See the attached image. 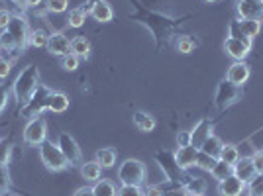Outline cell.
I'll return each mask as SVG.
<instances>
[{"mask_svg":"<svg viewBox=\"0 0 263 196\" xmlns=\"http://www.w3.org/2000/svg\"><path fill=\"white\" fill-rule=\"evenodd\" d=\"M95 196H116V186L108 179H99L92 186Z\"/></svg>","mask_w":263,"mask_h":196,"instance_id":"cell-25","label":"cell"},{"mask_svg":"<svg viewBox=\"0 0 263 196\" xmlns=\"http://www.w3.org/2000/svg\"><path fill=\"white\" fill-rule=\"evenodd\" d=\"M8 188V173L4 169V165L0 163V192H4Z\"/></svg>","mask_w":263,"mask_h":196,"instance_id":"cell-43","label":"cell"},{"mask_svg":"<svg viewBox=\"0 0 263 196\" xmlns=\"http://www.w3.org/2000/svg\"><path fill=\"white\" fill-rule=\"evenodd\" d=\"M238 98H240V87H236V85H232L230 81H222L218 87V92H216V106L220 110L228 108L232 106L234 102H238Z\"/></svg>","mask_w":263,"mask_h":196,"instance_id":"cell-10","label":"cell"},{"mask_svg":"<svg viewBox=\"0 0 263 196\" xmlns=\"http://www.w3.org/2000/svg\"><path fill=\"white\" fill-rule=\"evenodd\" d=\"M118 181L122 185L142 186L145 181V165L138 159H126L118 169Z\"/></svg>","mask_w":263,"mask_h":196,"instance_id":"cell-5","label":"cell"},{"mask_svg":"<svg viewBox=\"0 0 263 196\" xmlns=\"http://www.w3.org/2000/svg\"><path fill=\"white\" fill-rule=\"evenodd\" d=\"M163 196H191L186 192L185 186H173V188H169V190H163Z\"/></svg>","mask_w":263,"mask_h":196,"instance_id":"cell-40","label":"cell"},{"mask_svg":"<svg viewBox=\"0 0 263 196\" xmlns=\"http://www.w3.org/2000/svg\"><path fill=\"white\" fill-rule=\"evenodd\" d=\"M134 126L140 131H154L155 130V118L147 112H136L134 114Z\"/></svg>","mask_w":263,"mask_h":196,"instance_id":"cell-22","label":"cell"},{"mask_svg":"<svg viewBox=\"0 0 263 196\" xmlns=\"http://www.w3.org/2000/svg\"><path fill=\"white\" fill-rule=\"evenodd\" d=\"M222 145L224 143L220 142L216 135H210L206 142L202 143V147H200V151H204L206 155H210V157H214V159H218L220 151H222Z\"/></svg>","mask_w":263,"mask_h":196,"instance_id":"cell-27","label":"cell"},{"mask_svg":"<svg viewBox=\"0 0 263 196\" xmlns=\"http://www.w3.org/2000/svg\"><path fill=\"white\" fill-rule=\"evenodd\" d=\"M6 196H16V194H6Z\"/></svg>","mask_w":263,"mask_h":196,"instance_id":"cell-51","label":"cell"},{"mask_svg":"<svg viewBox=\"0 0 263 196\" xmlns=\"http://www.w3.org/2000/svg\"><path fill=\"white\" fill-rule=\"evenodd\" d=\"M0 196H2V194H0Z\"/></svg>","mask_w":263,"mask_h":196,"instance_id":"cell-54","label":"cell"},{"mask_svg":"<svg viewBox=\"0 0 263 196\" xmlns=\"http://www.w3.org/2000/svg\"><path fill=\"white\" fill-rule=\"evenodd\" d=\"M95 161L102 167V169H112L114 165H116V151L112 149V147H102L97 151L95 155Z\"/></svg>","mask_w":263,"mask_h":196,"instance_id":"cell-21","label":"cell"},{"mask_svg":"<svg viewBox=\"0 0 263 196\" xmlns=\"http://www.w3.org/2000/svg\"><path fill=\"white\" fill-rule=\"evenodd\" d=\"M90 16L97 20V22H110L114 18V10L106 0H95L90 4Z\"/></svg>","mask_w":263,"mask_h":196,"instance_id":"cell-17","label":"cell"},{"mask_svg":"<svg viewBox=\"0 0 263 196\" xmlns=\"http://www.w3.org/2000/svg\"><path fill=\"white\" fill-rule=\"evenodd\" d=\"M12 14L8 10H0V30H6V26H8V22H10Z\"/></svg>","mask_w":263,"mask_h":196,"instance_id":"cell-45","label":"cell"},{"mask_svg":"<svg viewBox=\"0 0 263 196\" xmlns=\"http://www.w3.org/2000/svg\"><path fill=\"white\" fill-rule=\"evenodd\" d=\"M73 196H95V192H92V186H85V188H79Z\"/></svg>","mask_w":263,"mask_h":196,"instance_id":"cell-47","label":"cell"},{"mask_svg":"<svg viewBox=\"0 0 263 196\" xmlns=\"http://www.w3.org/2000/svg\"><path fill=\"white\" fill-rule=\"evenodd\" d=\"M157 163L161 165V169H165V173L169 174L171 181L177 179L175 177L177 171H183V169H179V165L175 163V157L169 155V153H157Z\"/></svg>","mask_w":263,"mask_h":196,"instance_id":"cell-20","label":"cell"},{"mask_svg":"<svg viewBox=\"0 0 263 196\" xmlns=\"http://www.w3.org/2000/svg\"><path fill=\"white\" fill-rule=\"evenodd\" d=\"M14 2H16V6H26V4H24V0H14Z\"/></svg>","mask_w":263,"mask_h":196,"instance_id":"cell-49","label":"cell"},{"mask_svg":"<svg viewBox=\"0 0 263 196\" xmlns=\"http://www.w3.org/2000/svg\"><path fill=\"white\" fill-rule=\"evenodd\" d=\"M37 85H40V71H37V67L30 63L18 73L16 81H14V94L18 98V102L24 104L35 92Z\"/></svg>","mask_w":263,"mask_h":196,"instance_id":"cell-1","label":"cell"},{"mask_svg":"<svg viewBox=\"0 0 263 196\" xmlns=\"http://www.w3.org/2000/svg\"><path fill=\"white\" fill-rule=\"evenodd\" d=\"M81 174H83V179L88 181V183H97L100 177H102V167H100L97 161H88L81 167Z\"/></svg>","mask_w":263,"mask_h":196,"instance_id":"cell-24","label":"cell"},{"mask_svg":"<svg viewBox=\"0 0 263 196\" xmlns=\"http://www.w3.org/2000/svg\"><path fill=\"white\" fill-rule=\"evenodd\" d=\"M40 159L49 171H65L69 167L65 155L61 153L59 145L53 142H44L40 145Z\"/></svg>","mask_w":263,"mask_h":196,"instance_id":"cell-4","label":"cell"},{"mask_svg":"<svg viewBox=\"0 0 263 196\" xmlns=\"http://www.w3.org/2000/svg\"><path fill=\"white\" fill-rule=\"evenodd\" d=\"M47 42H49V35L44 30H33L30 35V44L33 47H47Z\"/></svg>","mask_w":263,"mask_h":196,"instance_id":"cell-33","label":"cell"},{"mask_svg":"<svg viewBox=\"0 0 263 196\" xmlns=\"http://www.w3.org/2000/svg\"><path fill=\"white\" fill-rule=\"evenodd\" d=\"M71 53H75L79 59H87L88 55H90V42H88L87 37H83V35H77V37H73L71 40Z\"/></svg>","mask_w":263,"mask_h":196,"instance_id":"cell-23","label":"cell"},{"mask_svg":"<svg viewBox=\"0 0 263 196\" xmlns=\"http://www.w3.org/2000/svg\"><path fill=\"white\" fill-rule=\"evenodd\" d=\"M79 61H81V59H79L75 53H67L61 57V67H63L65 71H75L79 67Z\"/></svg>","mask_w":263,"mask_h":196,"instance_id":"cell-37","label":"cell"},{"mask_svg":"<svg viewBox=\"0 0 263 196\" xmlns=\"http://www.w3.org/2000/svg\"><path fill=\"white\" fill-rule=\"evenodd\" d=\"M6 32H10V35L14 37V42L18 45V51L30 44L32 30H30V26H28V20H26L24 16H20V14H12L10 22L6 26Z\"/></svg>","mask_w":263,"mask_h":196,"instance_id":"cell-6","label":"cell"},{"mask_svg":"<svg viewBox=\"0 0 263 196\" xmlns=\"http://www.w3.org/2000/svg\"><path fill=\"white\" fill-rule=\"evenodd\" d=\"M51 92H53V90L47 88L45 85H37L35 92L24 102V106H22L24 118H30V120H32V118H37L44 110H47V100L51 96Z\"/></svg>","mask_w":263,"mask_h":196,"instance_id":"cell-2","label":"cell"},{"mask_svg":"<svg viewBox=\"0 0 263 196\" xmlns=\"http://www.w3.org/2000/svg\"><path fill=\"white\" fill-rule=\"evenodd\" d=\"M250 194L252 196H263V173H257L252 181L248 183Z\"/></svg>","mask_w":263,"mask_h":196,"instance_id":"cell-32","label":"cell"},{"mask_svg":"<svg viewBox=\"0 0 263 196\" xmlns=\"http://www.w3.org/2000/svg\"><path fill=\"white\" fill-rule=\"evenodd\" d=\"M0 51H2V49H0Z\"/></svg>","mask_w":263,"mask_h":196,"instance_id":"cell-53","label":"cell"},{"mask_svg":"<svg viewBox=\"0 0 263 196\" xmlns=\"http://www.w3.org/2000/svg\"><path fill=\"white\" fill-rule=\"evenodd\" d=\"M47 51L51 55H57V57H63V55L71 53V42L65 33L61 32H53L49 35V42H47Z\"/></svg>","mask_w":263,"mask_h":196,"instance_id":"cell-11","label":"cell"},{"mask_svg":"<svg viewBox=\"0 0 263 196\" xmlns=\"http://www.w3.org/2000/svg\"><path fill=\"white\" fill-rule=\"evenodd\" d=\"M234 24H236L238 32L241 35H246V37H250V40L257 37L259 32H261V22H255V20H238V22Z\"/></svg>","mask_w":263,"mask_h":196,"instance_id":"cell-19","label":"cell"},{"mask_svg":"<svg viewBox=\"0 0 263 196\" xmlns=\"http://www.w3.org/2000/svg\"><path fill=\"white\" fill-rule=\"evenodd\" d=\"M218 159L234 167V165L238 163V159H240V149L236 145H222V151H220Z\"/></svg>","mask_w":263,"mask_h":196,"instance_id":"cell-26","label":"cell"},{"mask_svg":"<svg viewBox=\"0 0 263 196\" xmlns=\"http://www.w3.org/2000/svg\"><path fill=\"white\" fill-rule=\"evenodd\" d=\"M195 49V42H193V37H189V35H181L179 40H177V51L179 53H191Z\"/></svg>","mask_w":263,"mask_h":196,"instance_id":"cell-35","label":"cell"},{"mask_svg":"<svg viewBox=\"0 0 263 196\" xmlns=\"http://www.w3.org/2000/svg\"><path fill=\"white\" fill-rule=\"evenodd\" d=\"M57 145L61 153L65 155L67 163L69 165H79V161L83 159V153H81V147L77 145L75 138L69 135V133H59V140H57Z\"/></svg>","mask_w":263,"mask_h":196,"instance_id":"cell-8","label":"cell"},{"mask_svg":"<svg viewBox=\"0 0 263 196\" xmlns=\"http://www.w3.org/2000/svg\"><path fill=\"white\" fill-rule=\"evenodd\" d=\"M250 67L246 65L243 61H236L234 65H230L228 69V73H226V81H230L232 85H236V87H243L246 83H248V79H250Z\"/></svg>","mask_w":263,"mask_h":196,"instance_id":"cell-13","label":"cell"},{"mask_svg":"<svg viewBox=\"0 0 263 196\" xmlns=\"http://www.w3.org/2000/svg\"><path fill=\"white\" fill-rule=\"evenodd\" d=\"M143 196H163V186L149 185L143 188Z\"/></svg>","mask_w":263,"mask_h":196,"instance_id":"cell-39","label":"cell"},{"mask_svg":"<svg viewBox=\"0 0 263 196\" xmlns=\"http://www.w3.org/2000/svg\"><path fill=\"white\" fill-rule=\"evenodd\" d=\"M6 104H8V88L4 87V85H0V114L4 112Z\"/></svg>","mask_w":263,"mask_h":196,"instance_id":"cell-42","label":"cell"},{"mask_svg":"<svg viewBox=\"0 0 263 196\" xmlns=\"http://www.w3.org/2000/svg\"><path fill=\"white\" fill-rule=\"evenodd\" d=\"M10 67H12L10 59H2V57H0V79H6V76H8Z\"/></svg>","mask_w":263,"mask_h":196,"instance_id":"cell-41","label":"cell"},{"mask_svg":"<svg viewBox=\"0 0 263 196\" xmlns=\"http://www.w3.org/2000/svg\"><path fill=\"white\" fill-rule=\"evenodd\" d=\"M0 49L2 51H18V45L14 42V37L6 30H2V33H0Z\"/></svg>","mask_w":263,"mask_h":196,"instance_id":"cell-31","label":"cell"},{"mask_svg":"<svg viewBox=\"0 0 263 196\" xmlns=\"http://www.w3.org/2000/svg\"><path fill=\"white\" fill-rule=\"evenodd\" d=\"M186 188V192L191 196H195V194H202L204 190H206V185H204V181H200V179H195V181H189L185 185Z\"/></svg>","mask_w":263,"mask_h":196,"instance_id":"cell-36","label":"cell"},{"mask_svg":"<svg viewBox=\"0 0 263 196\" xmlns=\"http://www.w3.org/2000/svg\"><path fill=\"white\" fill-rule=\"evenodd\" d=\"M44 4L49 12H53V14H61V12L67 10L69 0H44Z\"/></svg>","mask_w":263,"mask_h":196,"instance_id":"cell-34","label":"cell"},{"mask_svg":"<svg viewBox=\"0 0 263 196\" xmlns=\"http://www.w3.org/2000/svg\"><path fill=\"white\" fill-rule=\"evenodd\" d=\"M87 20V10H83V8H73V10L69 12V26L71 28H81L83 24Z\"/></svg>","mask_w":263,"mask_h":196,"instance_id":"cell-29","label":"cell"},{"mask_svg":"<svg viewBox=\"0 0 263 196\" xmlns=\"http://www.w3.org/2000/svg\"><path fill=\"white\" fill-rule=\"evenodd\" d=\"M238 28H236V24H232L230 26V37L226 40V44H224V49H226V53L230 55L232 59H236V61H243L248 53H250V49H252V40L250 37H246V35H241L240 32H236Z\"/></svg>","mask_w":263,"mask_h":196,"instance_id":"cell-3","label":"cell"},{"mask_svg":"<svg viewBox=\"0 0 263 196\" xmlns=\"http://www.w3.org/2000/svg\"><path fill=\"white\" fill-rule=\"evenodd\" d=\"M195 196H204V194H195Z\"/></svg>","mask_w":263,"mask_h":196,"instance_id":"cell-52","label":"cell"},{"mask_svg":"<svg viewBox=\"0 0 263 196\" xmlns=\"http://www.w3.org/2000/svg\"><path fill=\"white\" fill-rule=\"evenodd\" d=\"M216 161H218V159H214V157H210V155H206L204 151H200V149H198V157H197V167H198V169L209 171V173H210V171L214 169Z\"/></svg>","mask_w":263,"mask_h":196,"instance_id":"cell-30","label":"cell"},{"mask_svg":"<svg viewBox=\"0 0 263 196\" xmlns=\"http://www.w3.org/2000/svg\"><path fill=\"white\" fill-rule=\"evenodd\" d=\"M189 133H191V145L200 149L202 143L212 135V124H210L209 120H200L197 126H195V130L189 131Z\"/></svg>","mask_w":263,"mask_h":196,"instance_id":"cell-15","label":"cell"},{"mask_svg":"<svg viewBox=\"0 0 263 196\" xmlns=\"http://www.w3.org/2000/svg\"><path fill=\"white\" fill-rule=\"evenodd\" d=\"M177 142H179V147H181V145H191V133H189V131H183V133H179Z\"/></svg>","mask_w":263,"mask_h":196,"instance_id":"cell-46","label":"cell"},{"mask_svg":"<svg viewBox=\"0 0 263 196\" xmlns=\"http://www.w3.org/2000/svg\"><path fill=\"white\" fill-rule=\"evenodd\" d=\"M253 161V167H255V173H263V151L255 153L252 157Z\"/></svg>","mask_w":263,"mask_h":196,"instance_id":"cell-44","label":"cell"},{"mask_svg":"<svg viewBox=\"0 0 263 196\" xmlns=\"http://www.w3.org/2000/svg\"><path fill=\"white\" fill-rule=\"evenodd\" d=\"M243 190H246V183L241 179H238L236 174H230V177L218 181L220 196H241Z\"/></svg>","mask_w":263,"mask_h":196,"instance_id":"cell-12","label":"cell"},{"mask_svg":"<svg viewBox=\"0 0 263 196\" xmlns=\"http://www.w3.org/2000/svg\"><path fill=\"white\" fill-rule=\"evenodd\" d=\"M173 157H175V163L179 165V169H189V167L197 165L198 149L193 145H181Z\"/></svg>","mask_w":263,"mask_h":196,"instance_id":"cell-14","label":"cell"},{"mask_svg":"<svg viewBox=\"0 0 263 196\" xmlns=\"http://www.w3.org/2000/svg\"><path fill=\"white\" fill-rule=\"evenodd\" d=\"M69 108V98L63 92H51V96L47 100V110L53 114H63Z\"/></svg>","mask_w":263,"mask_h":196,"instance_id":"cell-18","label":"cell"},{"mask_svg":"<svg viewBox=\"0 0 263 196\" xmlns=\"http://www.w3.org/2000/svg\"><path fill=\"white\" fill-rule=\"evenodd\" d=\"M210 173H212V177H214L216 181H222V179H226V177L234 174V167L218 159V161H216V165H214V169H212Z\"/></svg>","mask_w":263,"mask_h":196,"instance_id":"cell-28","label":"cell"},{"mask_svg":"<svg viewBox=\"0 0 263 196\" xmlns=\"http://www.w3.org/2000/svg\"><path fill=\"white\" fill-rule=\"evenodd\" d=\"M236 10L240 20H263V0H238Z\"/></svg>","mask_w":263,"mask_h":196,"instance_id":"cell-9","label":"cell"},{"mask_svg":"<svg viewBox=\"0 0 263 196\" xmlns=\"http://www.w3.org/2000/svg\"><path fill=\"white\" fill-rule=\"evenodd\" d=\"M47 138V124L44 118H32L24 130V142L28 145H42Z\"/></svg>","mask_w":263,"mask_h":196,"instance_id":"cell-7","label":"cell"},{"mask_svg":"<svg viewBox=\"0 0 263 196\" xmlns=\"http://www.w3.org/2000/svg\"><path fill=\"white\" fill-rule=\"evenodd\" d=\"M206 2H218V0H206Z\"/></svg>","mask_w":263,"mask_h":196,"instance_id":"cell-50","label":"cell"},{"mask_svg":"<svg viewBox=\"0 0 263 196\" xmlns=\"http://www.w3.org/2000/svg\"><path fill=\"white\" fill-rule=\"evenodd\" d=\"M234 174L238 177V179H241L246 185L252 181L253 177H255V167H253V161L252 157H241V159H238V163L234 165Z\"/></svg>","mask_w":263,"mask_h":196,"instance_id":"cell-16","label":"cell"},{"mask_svg":"<svg viewBox=\"0 0 263 196\" xmlns=\"http://www.w3.org/2000/svg\"><path fill=\"white\" fill-rule=\"evenodd\" d=\"M24 4L30 6V8H37L40 4H44V0H24Z\"/></svg>","mask_w":263,"mask_h":196,"instance_id":"cell-48","label":"cell"},{"mask_svg":"<svg viewBox=\"0 0 263 196\" xmlns=\"http://www.w3.org/2000/svg\"><path fill=\"white\" fill-rule=\"evenodd\" d=\"M116 196H143V190L136 185H122L116 190Z\"/></svg>","mask_w":263,"mask_h":196,"instance_id":"cell-38","label":"cell"}]
</instances>
